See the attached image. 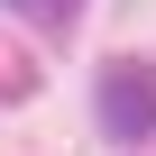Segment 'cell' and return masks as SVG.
<instances>
[{
	"instance_id": "1",
	"label": "cell",
	"mask_w": 156,
	"mask_h": 156,
	"mask_svg": "<svg viewBox=\"0 0 156 156\" xmlns=\"http://www.w3.org/2000/svg\"><path fill=\"white\" fill-rule=\"evenodd\" d=\"M92 110H101V138L156 147V64H147V55H110V64L92 73Z\"/></svg>"
},
{
	"instance_id": "2",
	"label": "cell",
	"mask_w": 156,
	"mask_h": 156,
	"mask_svg": "<svg viewBox=\"0 0 156 156\" xmlns=\"http://www.w3.org/2000/svg\"><path fill=\"white\" fill-rule=\"evenodd\" d=\"M0 9H9V19H37V28H73L83 0H0Z\"/></svg>"
}]
</instances>
